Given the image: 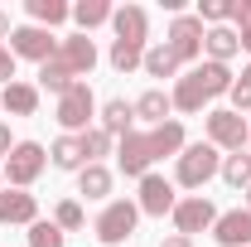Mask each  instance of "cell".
Segmentation results:
<instances>
[{
  "instance_id": "obj_28",
  "label": "cell",
  "mask_w": 251,
  "mask_h": 247,
  "mask_svg": "<svg viewBox=\"0 0 251 247\" xmlns=\"http://www.w3.org/2000/svg\"><path fill=\"white\" fill-rule=\"evenodd\" d=\"M111 68L116 73H135L140 63H145V44H126V39H111Z\"/></svg>"
},
{
  "instance_id": "obj_19",
  "label": "cell",
  "mask_w": 251,
  "mask_h": 247,
  "mask_svg": "<svg viewBox=\"0 0 251 247\" xmlns=\"http://www.w3.org/2000/svg\"><path fill=\"white\" fill-rule=\"evenodd\" d=\"M169 112H174V102H169V93H164V88H150V93L135 97V122H150V131L169 122Z\"/></svg>"
},
{
  "instance_id": "obj_33",
  "label": "cell",
  "mask_w": 251,
  "mask_h": 247,
  "mask_svg": "<svg viewBox=\"0 0 251 247\" xmlns=\"http://www.w3.org/2000/svg\"><path fill=\"white\" fill-rule=\"evenodd\" d=\"M198 20H203V30L227 25L232 20V0H198Z\"/></svg>"
},
{
  "instance_id": "obj_25",
  "label": "cell",
  "mask_w": 251,
  "mask_h": 247,
  "mask_svg": "<svg viewBox=\"0 0 251 247\" xmlns=\"http://www.w3.org/2000/svg\"><path fill=\"white\" fill-rule=\"evenodd\" d=\"M49 160H53V170H82V165H87L82 136H58V141L49 146Z\"/></svg>"
},
{
  "instance_id": "obj_15",
  "label": "cell",
  "mask_w": 251,
  "mask_h": 247,
  "mask_svg": "<svg viewBox=\"0 0 251 247\" xmlns=\"http://www.w3.org/2000/svg\"><path fill=\"white\" fill-rule=\"evenodd\" d=\"M0 107L10 112V117H34L39 112V83H10V88H0Z\"/></svg>"
},
{
  "instance_id": "obj_39",
  "label": "cell",
  "mask_w": 251,
  "mask_h": 247,
  "mask_svg": "<svg viewBox=\"0 0 251 247\" xmlns=\"http://www.w3.org/2000/svg\"><path fill=\"white\" fill-rule=\"evenodd\" d=\"M237 39H242V49L251 54V30H237Z\"/></svg>"
},
{
  "instance_id": "obj_1",
  "label": "cell",
  "mask_w": 251,
  "mask_h": 247,
  "mask_svg": "<svg viewBox=\"0 0 251 247\" xmlns=\"http://www.w3.org/2000/svg\"><path fill=\"white\" fill-rule=\"evenodd\" d=\"M218 170H222V151H218V146H208V141L184 146L179 160H174V180H179L184 189H203Z\"/></svg>"
},
{
  "instance_id": "obj_8",
  "label": "cell",
  "mask_w": 251,
  "mask_h": 247,
  "mask_svg": "<svg viewBox=\"0 0 251 247\" xmlns=\"http://www.w3.org/2000/svg\"><path fill=\"white\" fill-rule=\"evenodd\" d=\"M174 233L179 238H193V233H213V223H218V209H213V199H203V194H188L174 204Z\"/></svg>"
},
{
  "instance_id": "obj_26",
  "label": "cell",
  "mask_w": 251,
  "mask_h": 247,
  "mask_svg": "<svg viewBox=\"0 0 251 247\" xmlns=\"http://www.w3.org/2000/svg\"><path fill=\"white\" fill-rule=\"evenodd\" d=\"M111 15H116V5H106V0H77L73 5V20L82 34H92L97 25H111Z\"/></svg>"
},
{
  "instance_id": "obj_27",
  "label": "cell",
  "mask_w": 251,
  "mask_h": 247,
  "mask_svg": "<svg viewBox=\"0 0 251 247\" xmlns=\"http://www.w3.org/2000/svg\"><path fill=\"white\" fill-rule=\"evenodd\" d=\"M73 83H82V78H73V73H68V68L58 63V54H53V59L39 68V93H53V97H63L68 88H73Z\"/></svg>"
},
{
  "instance_id": "obj_29",
  "label": "cell",
  "mask_w": 251,
  "mask_h": 247,
  "mask_svg": "<svg viewBox=\"0 0 251 247\" xmlns=\"http://www.w3.org/2000/svg\"><path fill=\"white\" fill-rule=\"evenodd\" d=\"M218 175H222L232 189H251V155H247V151L222 155V170H218Z\"/></svg>"
},
{
  "instance_id": "obj_23",
  "label": "cell",
  "mask_w": 251,
  "mask_h": 247,
  "mask_svg": "<svg viewBox=\"0 0 251 247\" xmlns=\"http://www.w3.org/2000/svg\"><path fill=\"white\" fill-rule=\"evenodd\" d=\"M188 141H184V126L174 122V117H169V122L164 126H155V131H150V151H155V160H164V155H174V160H179V151H184Z\"/></svg>"
},
{
  "instance_id": "obj_9",
  "label": "cell",
  "mask_w": 251,
  "mask_h": 247,
  "mask_svg": "<svg viewBox=\"0 0 251 247\" xmlns=\"http://www.w3.org/2000/svg\"><path fill=\"white\" fill-rule=\"evenodd\" d=\"M116 165H121V175H130V180H145L150 165H155L150 131H130V136H121V141H116Z\"/></svg>"
},
{
  "instance_id": "obj_21",
  "label": "cell",
  "mask_w": 251,
  "mask_h": 247,
  "mask_svg": "<svg viewBox=\"0 0 251 247\" xmlns=\"http://www.w3.org/2000/svg\"><path fill=\"white\" fill-rule=\"evenodd\" d=\"M111 185H116V180H111L106 165H82V170H77V194H82V199H106V204H111Z\"/></svg>"
},
{
  "instance_id": "obj_22",
  "label": "cell",
  "mask_w": 251,
  "mask_h": 247,
  "mask_svg": "<svg viewBox=\"0 0 251 247\" xmlns=\"http://www.w3.org/2000/svg\"><path fill=\"white\" fill-rule=\"evenodd\" d=\"M140 68H145L150 78H179L184 63H179V54H174L169 44H145V63H140Z\"/></svg>"
},
{
  "instance_id": "obj_24",
  "label": "cell",
  "mask_w": 251,
  "mask_h": 247,
  "mask_svg": "<svg viewBox=\"0 0 251 247\" xmlns=\"http://www.w3.org/2000/svg\"><path fill=\"white\" fill-rule=\"evenodd\" d=\"M25 10H29V25H39V30L73 20V5H63V0H25Z\"/></svg>"
},
{
  "instance_id": "obj_3",
  "label": "cell",
  "mask_w": 251,
  "mask_h": 247,
  "mask_svg": "<svg viewBox=\"0 0 251 247\" xmlns=\"http://www.w3.org/2000/svg\"><path fill=\"white\" fill-rule=\"evenodd\" d=\"M92 117H97L92 83H73V88L58 97V126H63V136H82V131H92Z\"/></svg>"
},
{
  "instance_id": "obj_2",
  "label": "cell",
  "mask_w": 251,
  "mask_h": 247,
  "mask_svg": "<svg viewBox=\"0 0 251 247\" xmlns=\"http://www.w3.org/2000/svg\"><path fill=\"white\" fill-rule=\"evenodd\" d=\"M203 131H208V146L232 151V155L251 146V122L242 112H232V107H213V112L203 117Z\"/></svg>"
},
{
  "instance_id": "obj_7",
  "label": "cell",
  "mask_w": 251,
  "mask_h": 247,
  "mask_svg": "<svg viewBox=\"0 0 251 247\" xmlns=\"http://www.w3.org/2000/svg\"><path fill=\"white\" fill-rule=\"evenodd\" d=\"M10 54L44 68V63L58 54V39H53V30H39V25H15L10 30Z\"/></svg>"
},
{
  "instance_id": "obj_30",
  "label": "cell",
  "mask_w": 251,
  "mask_h": 247,
  "mask_svg": "<svg viewBox=\"0 0 251 247\" xmlns=\"http://www.w3.org/2000/svg\"><path fill=\"white\" fill-rule=\"evenodd\" d=\"M116 151V136H106L101 126H92V131H82V155H87V165H101V155Z\"/></svg>"
},
{
  "instance_id": "obj_31",
  "label": "cell",
  "mask_w": 251,
  "mask_h": 247,
  "mask_svg": "<svg viewBox=\"0 0 251 247\" xmlns=\"http://www.w3.org/2000/svg\"><path fill=\"white\" fill-rule=\"evenodd\" d=\"M53 223H58L63 233H77V228L87 223V214H82V204H77V199H63L58 209H53Z\"/></svg>"
},
{
  "instance_id": "obj_37",
  "label": "cell",
  "mask_w": 251,
  "mask_h": 247,
  "mask_svg": "<svg viewBox=\"0 0 251 247\" xmlns=\"http://www.w3.org/2000/svg\"><path fill=\"white\" fill-rule=\"evenodd\" d=\"M159 247H193V238H179V233H169V238H164Z\"/></svg>"
},
{
  "instance_id": "obj_11",
  "label": "cell",
  "mask_w": 251,
  "mask_h": 247,
  "mask_svg": "<svg viewBox=\"0 0 251 247\" xmlns=\"http://www.w3.org/2000/svg\"><path fill=\"white\" fill-rule=\"evenodd\" d=\"M0 223H10V228H34L39 223V199H34L29 189H0Z\"/></svg>"
},
{
  "instance_id": "obj_17",
  "label": "cell",
  "mask_w": 251,
  "mask_h": 247,
  "mask_svg": "<svg viewBox=\"0 0 251 247\" xmlns=\"http://www.w3.org/2000/svg\"><path fill=\"white\" fill-rule=\"evenodd\" d=\"M203 54H208V63H232L237 54H242V39H237V30L213 25V30L203 34Z\"/></svg>"
},
{
  "instance_id": "obj_34",
  "label": "cell",
  "mask_w": 251,
  "mask_h": 247,
  "mask_svg": "<svg viewBox=\"0 0 251 247\" xmlns=\"http://www.w3.org/2000/svg\"><path fill=\"white\" fill-rule=\"evenodd\" d=\"M0 83L5 88L15 83V54H10V44H0Z\"/></svg>"
},
{
  "instance_id": "obj_14",
  "label": "cell",
  "mask_w": 251,
  "mask_h": 247,
  "mask_svg": "<svg viewBox=\"0 0 251 247\" xmlns=\"http://www.w3.org/2000/svg\"><path fill=\"white\" fill-rule=\"evenodd\" d=\"M111 30H116V39H126V44H145V39H150V15H145L140 5H116Z\"/></svg>"
},
{
  "instance_id": "obj_18",
  "label": "cell",
  "mask_w": 251,
  "mask_h": 247,
  "mask_svg": "<svg viewBox=\"0 0 251 247\" xmlns=\"http://www.w3.org/2000/svg\"><path fill=\"white\" fill-rule=\"evenodd\" d=\"M101 131H106V136H116V141H121V136H130V131H135V102L111 97V102L101 107Z\"/></svg>"
},
{
  "instance_id": "obj_35",
  "label": "cell",
  "mask_w": 251,
  "mask_h": 247,
  "mask_svg": "<svg viewBox=\"0 0 251 247\" xmlns=\"http://www.w3.org/2000/svg\"><path fill=\"white\" fill-rule=\"evenodd\" d=\"M232 25L237 30H251V0H232Z\"/></svg>"
},
{
  "instance_id": "obj_40",
  "label": "cell",
  "mask_w": 251,
  "mask_h": 247,
  "mask_svg": "<svg viewBox=\"0 0 251 247\" xmlns=\"http://www.w3.org/2000/svg\"><path fill=\"white\" fill-rule=\"evenodd\" d=\"M242 83H247V88H251V63H247V68H242Z\"/></svg>"
},
{
  "instance_id": "obj_6",
  "label": "cell",
  "mask_w": 251,
  "mask_h": 247,
  "mask_svg": "<svg viewBox=\"0 0 251 247\" xmlns=\"http://www.w3.org/2000/svg\"><path fill=\"white\" fill-rule=\"evenodd\" d=\"M203 34H208V30H203L198 15H174V20H169V34H164V44L179 54V63H193V68H198V63H203Z\"/></svg>"
},
{
  "instance_id": "obj_42",
  "label": "cell",
  "mask_w": 251,
  "mask_h": 247,
  "mask_svg": "<svg viewBox=\"0 0 251 247\" xmlns=\"http://www.w3.org/2000/svg\"><path fill=\"white\" fill-rule=\"evenodd\" d=\"M247 209H251V189H247Z\"/></svg>"
},
{
  "instance_id": "obj_43",
  "label": "cell",
  "mask_w": 251,
  "mask_h": 247,
  "mask_svg": "<svg viewBox=\"0 0 251 247\" xmlns=\"http://www.w3.org/2000/svg\"><path fill=\"white\" fill-rule=\"evenodd\" d=\"M247 155H251V146H247Z\"/></svg>"
},
{
  "instance_id": "obj_12",
  "label": "cell",
  "mask_w": 251,
  "mask_h": 247,
  "mask_svg": "<svg viewBox=\"0 0 251 247\" xmlns=\"http://www.w3.org/2000/svg\"><path fill=\"white\" fill-rule=\"evenodd\" d=\"M58 63L73 73V78H87L97 68V44L87 39V34H68V39H58Z\"/></svg>"
},
{
  "instance_id": "obj_20",
  "label": "cell",
  "mask_w": 251,
  "mask_h": 247,
  "mask_svg": "<svg viewBox=\"0 0 251 247\" xmlns=\"http://www.w3.org/2000/svg\"><path fill=\"white\" fill-rule=\"evenodd\" d=\"M193 78L203 83V93H208V102H213V97H227V93H232V83H237L227 63H208V59H203L198 68H193Z\"/></svg>"
},
{
  "instance_id": "obj_13",
  "label": "cell",
  "mask_w": 251,
  "mask_h": 247,
  "mask_svg": "<svg viewBox=\"0 0 251 247\" xmlns=\"http://www.w3.org/2000/svg\"><path fill=\"white\" fill-rule=\"evenodd\" d=\"M218 247H251V209H227L213 223Z\"/></svg>"
},
{
  "instance_id": "obj_5",
  "label": "cell",
  "mask_w": 251,
  "mask_h": 247,
  "mask_svg": "<svg viewBox=\"0 0 251 247\" xmlns=\"http://www.w3.org/2000/svg\"><path fill=\"white\" fill-rule=\"evenodd\" d=\"M135 223H140V209H135V199H111V204L97 214L92 233H97L106 247H121L126 238L135 233Z\"/></svg>"
},
{
  "instance_id": "obj_38",
  "label": "cell",
  "mask_w": 251,
  "mask_h": 247,
  "mask_svg": "<svg viewBox=\"0 0 251 247\" xmlns=\"http://www.w3.org/2000/svg\"><path fill=\"white\" fill-rule=\"evenodd\" d=\"M10 30H15V25H10V15L0 10V39H10Z\"/></svg>"
},
{
  "instance_id": "obj_32",
  "label": "cell",
  "mask_w": 251,
  "mask_h": 247,
  "mask_svg": "<svg viewBox=\"0 0 251 247\" xmlns=\"http://www.w3.org/2000/svg\"><path fill=\"white\" fill-rule=\"evenodd\" d=\"M63 238H68V233H63L58 223H49V218H39L29 228V247H63Z\"/></svg>"
},
{
  "instance_id": "obj_4",
  "label": "cell",
  "mask_w": 251,
  "mask_h": 247,
  "mask_svg": "<svg viewBox=\"0 0 251 247\" xmlns=\"http://www.w3.org/2000/svg\"><path fill=\"white\" fill-rule=\"evenodd\" d=\"M44 165H49V151L39 146V141H15V151L5 155V180H10V189H29L39 175H44Z\"/></svg>"
},
{
  "instance_id": "obj_10",
  "label": "cell",
  "mask_w": 251,
  "mask_h": 247,
  "mask_svg": "<svg viewBox=\"0 0 251 247\" xmlns=\"http://www.w3.org/2000/svg\"><path fill=\"white\" fill-rule=\"evenodd\" d=\"M174 204H179V194H174V185L164 180V175H145L140 180V194H135V209L140 214H150V218H164V214H174Z\"/></svg>"
},
{
  "instance_id": "obj_41",
  "label": "cell",
  "mask_w": 251,
  "mask_h": 247,
  "mask_svg": "<svg viewBox=\"0 0 251 247\" xmlns=\"http://www.w3.org/2000/svg\"><path fill=\"white\" fill-rule=\"evenodd\" d=\"M0 189H5V170H0Z\"/></svg>"
},
{
  "instance_id": "obj_36",
  "label": "cell",
  "mask_w": 251,
  "mask_h": 247,
  "mask_svg": "<svg viewBox=\"0 0 251 247\" xmlns=\"http://www.w3.org/2000/svg\"><path fill=\"white\" fill-rule=\"evenodd\" d=\"M10 151H15V141H10V126L0 122V160H5V155H10Z\"/></svg>"
},
{
  "instance_id": "obj_16",
  "label": "cell",
  "mask_w": 251,
  "mask_h": 247,
  "mask_svg": "<svg viewBox=\"0 0 251 247\" xmlns=\"http://www.w3.org/2000/svg\"><path fill=\"white\" fill-rule=\"evenodd\" d=\"M169 102H174V112H184V117H198V112L208 107V93H203V83L193 78V68H188L184 78L174 83V93H169Z\"/></svg>"
}]
</instances>
